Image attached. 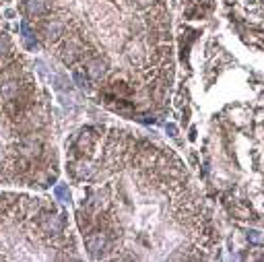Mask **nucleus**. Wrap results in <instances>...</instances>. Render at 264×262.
<instances>
[{
	"mask_svg": "<svg viewBox=\"0 0 264 262\" xmlns=\"http://www.w3.org/2000/svg\"><path fill=\"white\" fill-rule=\"evenodd\" d=\"M105 70H107V64H105L103 60H93V62L87 64V75H89L91 79H95V81H99V79L105 75Z\"/></svg>",
	"mask_w": 264,
	"mask_h": 262,
	"instance_id": "obj_1",
	"label": "nucleus"
},
{
	"mask_svg": "<svg viewBox=\"0 0 264 262\" xmlns=\"http://www.w3.org/2000/svg\"><path fill=\"white\" fill-rule=\"evenodd\" d=\"M54 194H56V196H58L60 200H64V202H68V200H70V192H68V188L64 186V184H60V186H56Z\"/></svg>",
	"mask_w": 264,
	"mask_h": 262,
	"instance_id": "obj_2",
	"label": "nucleus"
},
{
	"mask_svg": "<svg viewBox=\"0 0 264 262\" xmlns=\"http://www.w3.org/2000/svg\"><path fill=\"white\" fill-rule=\"evenodd\" d=\"M248 240L254 241V244H262L264 237L260 235V231H256V229H250V231H248Z\"/></svg>",
	"mask_w": 264,
	"mask_h": 262,
	"instance_id": "obj_3",
	"label": "nucleus"
},
{
	"mask_svg": "<svg viewBox=\"0 0 264 262\" xmlns=\"http://www.w3.org/2000/svg\"><path fill=\"white\" fill-rule=\"evenodd\" d=\"M165 130L169 132V136H175V132H178V128H175L174 124H167V126H165Z\"/></svg>",
	"mask_w": 264,
	"mask_h": 262,
	"instance_id": "obj_4",
	"label": "nucleus"
}]
</instances>
